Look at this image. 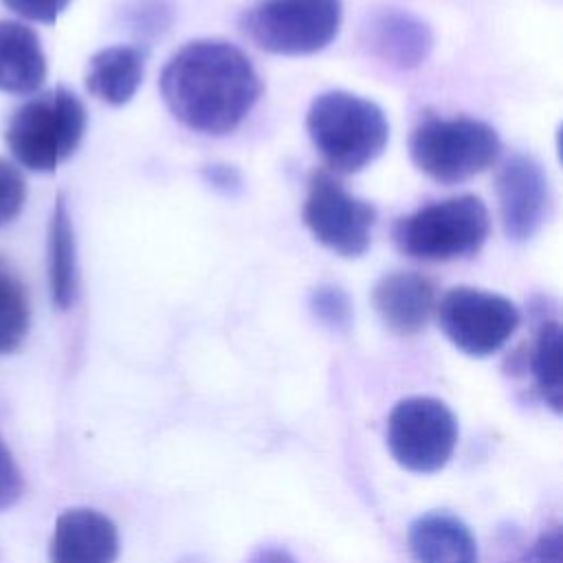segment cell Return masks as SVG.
Here are the masks:
<instances>
[{
  "label": "cell",
  "mask_w": 563,
  "mask_h": 563,
  "mask_svg": "<svg viewBox=\"0 0 563 563\" xmlns=\"http://www.w3.org/2000/svg\"><path fill=\"white\" fill-rule=\"evenodd\" d=\"M161 95L176 121L198 134L233 132L262 97V79L235 44L194 40L161 73Z\"/></svg>",
  "instance_id": "6da1fadb"
},
{
  "label": "cell",
  "mask_w": 563,
  "mask_h": 563,
  "mask_svg": "<svg viewBox=\"0 0 563 563\" xmlns=\"http://www.w3.org/2000/svg\"><path fill=\"white\" fill-rule=\"evenodd\" d=\"M306 132L325 165L341 174L374 163L389 141L383 108L347 90L317 95L306 112Z\"/></svg>",
  "instance_id": "7a4b0ae2"
},
{
  "label": "cell",
  "mask_w": 563,
  "mask_h": 563,
  "mask_svg": "<svg viewBox=\"0 0 563 563\" xmlns=\"http://www.w3.org/2000/svg\"><path fill=\"white\" fill-rule=\"evenodd\" d=\"M86 108L68 88H51L22 103L9 119L4 141L15 161L31 172H55L79 147Z\"/></svg>",
  "instance_id": "3957f363"
},
{
  "label": "cell",
  "mask_w": 563,
  "mask_h": 563,
  "mask_svg": "<svg viewBox=\"0 0 563 563\" xmlns=\"http://www.w3.org/2000/svg\"><path fill=\"white\" fill-rule=\"evenodd\" d=\"M490 233V216L482 198L453 196L402 216L391 227L396 249L422 262H451L475 255Z\"/></svg>",
  "instance_id": "277c9868"
},
{
  "label": "cell",
  "mask_w": 563,
  "mask_h": 563,
  "mask_svg": "<svg viewBox=\"0 0 563 563\" xmlns=\"http://www.w3.org/2000/svg\"><path fill=\"white\" fill-rule=\"evenodd\" d=\"M499 154L497 130L471 117L427 119L409 136L411 163L440 185L464 183L486 172Z\"/></svg>",
  "instance_id": "5b68a950"
},
{
  "label": "cell",
  "mask_w": 563,
  "mask_h": 563,
  "mask_svg": "<svg viewBox=\"0 0 563 563\" xmlns=\"http://www.w3.org/2000/svg\"><path fill=\"white\" fill-rule=\"evenodd\" d=\"M341 18V0H264L244 13L242 29L257 48L299 57L330 46Z\"/></svg>",
  "instance_id": "8992f818"
},
{
  "label": "cell",
  "mask_w": 563,
  "mask_h": 563,
  "mask_svg": "<svg viewBox=\"0 0 563 563\" xmlns=\"http://www.w3.org/2000/svg\"><path fill=\"white\" fill-rule=\"evenodd\" d=\"M457 420L438 398L409 396L394 405L387 418L391 457L411 473H435L453 455Z\"/></svg>",
  "instance_id": "52a82bcc"
},
{
  "label": "cell",
  "mask_w": 563,
  "mask_h": 563,
  "mask_svg": "<svg viewBox=\"0 0 563 563\" xmlns=\"http://www.w3.org/2000/svg\"><path fill=\"white\" fill-rule=\"evenodd\" d=\"M301 218L321 246L341 257H361L372 244L376 209L350 194L330 172L314 169L308 178Z\"/></svg>",
  "instance_id": "ba28073f"
},
{
  "label": "cell",
  "mask_w": 563,
  "mask_h": 563,
  "mask_svg": "<svg viewBox=\"0 0 563 563\" xmlns=\"http://www.w3.org/2000/svg\"><path fill=\"white\" fill-rule=\"evenodd\" d=\"M435 314L446 339L475 358L499 352L521 321L508 297L473 286L446 290L435 303Z\"/></svg>",
  "instance_id": "9c48e42d"
},
{
  "label": "cell",
  "mask_w": 563,
  "mask_h": 563,
  "mask_svg": "<svg viewBox=\"0 0 563 563\" xmlns=\"http://www.w3.org/2000/svg\"><path fill=\"white\" fill-rule=\"evenodd\" d=\"M504 233L515 242L534 238L552 209V189L541 163L530 154H510L495 180Z\"/></svg>",
  "instance_id": "30bf717a"
},
{
  "label": "cell",
  "mask_w": 563,
  "mask_h": 563,
  "mask_svg": "<svg viewBox=\"0 0 563 563\" xmlns=\"http://www.w3.org/2000/svg\"><path fill=\"white\" fill-rule=\"evenodd\" d=\"M361 42L383 64L411 70L433 51L431 26L411 11L398 7L372 9L361 24Z\"/></svg>",
  "instance_id": "8fae6325"
},
{
  "label": "cell",
  "mask_w": 563,
  "mask_h": 563,
  "mask_svg": "<svg viewBox=\"0 0 563 563\" xmlns=\"http://www.w3.org/2000/svg\"><path fill=\"white\" fill-rule=\"evenodd\" d=\"M119 532L110 517L92 508H68L55 521L51 563H114Z\"/></svg>",
  "instance_id": "7c38bea8"
},
{
  "label": "cell",
  "mask_w": 563,
  "mask_h": 563,
  "mask_svg": "<svg viewBox=\"0 0 563 563\" xmlns=\"http://www.w3.org/2000/svg\"><path fill=\"white\" fill-rule=\"evenodd\" d=\"M372 303L391 332L411 336L424 330L435 312V286L420 273H387L374 284Z\"/></svg>",
  "instance_id": "4fadbf2b"
},
{
  "label": "cell",
  "mask_w": 563,
  "mask_h": 563,
  "mask_svg": "<svg viewBox=\"0 0 563 563\" xmlns=\"http://www.w3.org/2000/svg\"><path fill=\"white\" fill-rule=\"evenodd\" d=\"M407 543L413 563H479L471 528L444 510L418 517L409 526Z\"/></svg>",
  "instance_id": "5bb4252c"
},
{
  "label": "cell",
  "mask_w": 563,
  "mask_h": 563,
  "mask_svg": "<svg viewBox=\"0 0 563 563\" xmlns=\"http://www.w3.org/2000/svg\"><path fill=\"white\" fill-rule=\"evenodd\" d=\"M48 66L37 33L15 20H0V90L31 95L42 88Z\"/></svg>",
  "instance_id": "9a60e30c"
},
{
  "label": "cell",
  "mask_w": 563,
  "mask_h": 563,
  "mask_svg": "<svg viewBox=\"0 0 563 563\" xmlns=\"http://www.w3.org/2000/svg\"><path fill=\"white\" fill-rule=\"evenodd\" d=\"M145 53L139 46H108L97 51L86 68V88L108 106H125L143 84Z\"/></svg>",
  "instance_id": "2e32d148"
},
{
  "label": "cell",
  "mask_w": 563,
  "mask_h": 563,
  "mask_svg": "<svg viewBox=\"0 0 563 563\" xmlns=\"http://www.w3.org/2000/svg\"><path fill=\"white\" fill-rule=\"evenodd\" d=\"M48 284L53 303L59 310H68L79 292V268L75 229L62 194L55 200L48 227Z\"/></svg>",
  "instance_id": "e0dca14e"
},
{
  "label": "cell",
  "mask_w": 563,
  "mask_h": 563,
  "mask_svg": "<svg viewBox=\"0 0 563 563\" xmlns=\"http://www.w3.org/2000/svg\"><path fill=\"white\" fill-rule=\"evenodd\" d=\"M530 372L534 376L537 391L552 411H561L563 405V378H561V325L559 321H543L532 350Z\"/></svg>",
  "instance_id": "ac0fdd59"
},
{
  "label": "cell",
  "mask_w": 563,
  "mask_h": 563,
  "mask_svg": "<svg viewBox=\"0 0 563 563\" xmlns=\"http://www.w3.org/2000/svg\"><path fill=\"white\" fill-rule=\"evenodd\" d=\"M29 323V292L24 284L0 264V354H11L22 345Z\"/></svg>",
  "instance_id": "d6986e66"
},
{
  "label": "cell",
  "mask_w": 563,
  "mask_h": 563,
  "mask_svg": "<svg viewBox=\"0 0 563 563\" xmlns=\"http://www.w3.org/2000/svg\"><path fill=\"white\" fill-rule=\"evenodd\" d=\"M312 314L330 330L343 332L352 323V303L343 288L334 284H319L310 292Z\"/></svg>",
  "instance_id": "ffe728a7"
},
{
  "label": "cell",
  "mask_w": 563,
  "mask_h": 563,
  "mask_svg": "<svg viewBox=\"0 0 563 563\" xmlns=\"http://www.w3.org/2000/svg\"><path fill=\"white\" fill-rule=\"evenodd\" d=\"M128 26L141 37L161 35L172 22V9L165 0H136L125 9Z\"/></svg>",
  "instance_id": "44dd1931"
},
{
  "label": "cell",
  "mask_w": 563,
  "mask_h": 563,
  "mask_svg": "<svg viewBox=\"0 0 563 563\" xmlns=\"http://www.w3.org/2000/svg\"><path fill=\"white\" fill-rule=\"evenodd\" d=\"M26 202V183L22 172L0 158V227L13 222Z\"/></svg>",
  "instance_id": "7402d4cb"
},
{
  "label": "cell",
  "mask_w": 563,
  "mask_h": 563,
  "mask_svg": "<svg viewBox=\"0 0 563 563\" xmlns=\"http://www.w3.org/2000/svg\"><path fill=\"white\" fill-rule=\"evenodd\" d=\"M24 490V479L22 473L11 455V451L7 449L4 440L0 438V512L11 508Z\"/></svg>",
  "instance_id": "603a6c76"
},
{
  "label": "cell",
  "mask_w": 563,
  "mask_h": 563,
  "mask_svg": "<svg viewBox=\"0 0 563 563\" xmlns=\"http://www.w3.org/2000/svg\"><path fill=\"white\" fill-rule=\"evenodd\" d=\"M2 2L13 13L42 24H53L59 18V13H64L66 7L70 4V0H2Z\"/></svg>",
  "instance_id": "cb8c5ba5"
},
{
  "label": "cell",
  "mask_w": 563,
  "mask_h": 563,
  "mask_svg": "<svg viewBox=\"0 0 563 563\" xmlns=\"http://www.w3.org/2000/svg\"><path fill=\"white\" fill-rule=\"evenodd\" d=\"M561 545H563V541H561V530H559V526L548 528V530L539 537V541L534 543L530 563H563Z\"/></svg>",
  "instance_id": "d4e9b609"
},
{
  "label": "cell",
  "mask_w": 563,
  "mask_h": 563,
  "mask_svg": "<svg viewBox=\"0 0 563 563\" xmlns=\"http://www.w3.org/2000/svg\"><path fill=\"white\" fill-rule=\"evenodd\" d=\"M205 174V180L213 187V189H220L224 194H235L240 187H242V178L238 174L235 167L231 165H222V163H213V165H207L202 169Z\"/></svg>",
  "instance_id": "484cf974"
},
{
  "label": "cell",
  "mask_w": 563,
  "mask_h": 563,
  "mask_svg": "<svg viewBox=\"0 0 563 563\" xmlns=\"http://www.w3.org/2000/svg\"><path fill=\"white\" fill-rule=\"evenodd\" d=\"M246 563H297V559L284 545H260L251 552Z\"/></svg>",
  "instance_id": "4316f807"
}]
</instances>
